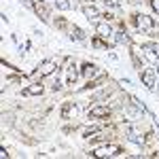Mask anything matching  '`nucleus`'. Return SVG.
<instances>
[{"label":"nucleus","mask_w":159,"mask_h":159,"mask_svg":"<svg viewBox=\"0 0 159 159\" xmlns=\"http://www.w3.org/2000/svg\"><path fill=\"white\" fill-rule=\"evenodd\" d=\"M53 2H55V7H57L60 11H68V9H70V2H68V0H53Z\"/></svg>","instance_id":"nucleus-15"},{"label":"nucleus","mask_w":159,"mask_h":159,"mask_svg":"<svg viewBox=\"0 0 159 159\" xmlns=\"http://www.w3.org/2000/svg\"><path fill=\"white\" fill-rule=\"evenodd\" d=\"M151 7H153V9L159 13V0H151Z\"/></svg>","instance_id":"nucleus-20"},{"label":"nucleus","mask_w":159,"mask_h":159,"mask_svg":"<svg viewBox=\"0 0 159 159\" xmlns=\"http://www.w3.org/2000/svg\"><path fill=\"white\" fill-rule=\"evenodd\" d=\"M140 79H142L144 87H147V89H151V91H153V89H155V85H157V83H155V79H157L155 70H142V72H140Z\"/></svg>","instance_id":"nucleus-2"},{"label":"nucleus","mask_w":159,"mask_h":159,"mask_svg":"<svg viewBox=\"0 0 159 159\" xmlns=\"http://www.w3.org/2000/svg\"><path fill=\"white\" fill-rule=\"evenodd\" d=\"M83 13H85V17H87V19H96V17L100 15L98 9H96L93 4H85V7H83Z\"/></svg>","instance_id":"nucleus-9"},{"label":"nucleus","mask_w":159,"mask_h":159,"mask_svg":"<svg viewBox=\"0 0 159 159\" xmlns=\"http://www.w3.org/2000/svg\"><path fill=\"white\" fill-rule=\"evenodd\" d=\"M76 76H79V72L74 70V66H70V68L66 70V81H68V83H74V81H76Z\"/></svg>","instance_id":"nucleus-13"},{"label":"nucleus","mask_w":159,"mask_h":159,"mask_svg":"<svg viewBox=\"0 0 159 159\" xmlns=\"http://www.w3.org/2000/svg\"><path fill=\"white\" fill-rule=\"evenodd\" d=\"M136 21H138V28H142V30H155V19L153 17H148V15H136Z\"/></svg>","instance_id":"nucleus-3"},{"label":"nucleus","mask_w":159,"mask_h":159,"mask_svg":"<svg viewBox=\"0 0 159 159\" xmlns=\"http://www.w3.org/2000/svg\"><path fill=\"white\" fill-rule=\"evenodd\" d=\"M157 93H159V87H157Z\"/></svg>","instance_id":"nucleus-22"},{"label":"nucleus","mask_w":159,"mask_h":159,"mask_svg":"<svg viewBox=\"0 0 159 159\" xmlns=\"http://www.w3.org/2000/svg\"><path fill=\"white\" fill-rule=\"evenodd\" d=\"M110 110L106 108V106H93V108L89 110V117L91 119H100V117H108Z\"/></svg>","instance_id":"nucleus-6"},{"label":"nucleus","mask_w":159,"mask_h":159,"mask_svg":"<svg viewBox=\"0 0 159 159\" xmlns=\"http://www.w3.org/2000/svg\"><path fill=\"white\" fill-rule=\"evenodd\" d=\"M96 30H98L100 36H104V38H108V36L115 34V32H112V28H110L108 24H98V25H96Z\"/></svg>","instance_id":"nucleus-8"},{"label":"nucleus","mask_w":159,"mask_h":159,"mask_svg":"<svg viewBox=\"0 0 159 159\" xmlns=\"http://www.w3.org/2000/svg\"><path fill=\"white\" fill-rule=\"evenodd\" d=\"M40 93H43V85L40 83H34V85L24 89V96H40Z\"/></svg>","instance_id":"nucleus-7"},{"label":"nucleus","mask_w":159,"mask_h":159,"mask_svg":"<svg viewBox=\"0 0 159 159\" xmlns=\"http://www.w3.org/2000/svg\"><path fill=\"white\" fill-rule=\"evenodd\" d=\"M142 51H144V55H147V60H151V61H159V57H157V53L151 49V45H144L142 47Z\"/></svg>","instance_id":"nucleus-10"},{"label":"nucleus","mask_w":159,"mask_h":159,"mask_svg":"<svg viewBox=\"0 0 159 159\" xmlns=\"http://www.w3.org/2000/svg\"><path fill=\"white\" fill-rule=\"evenodd\" d=\"M79 115V108L74 106V102H66L61 108V119H74Z\"/></svg>","instance_id":"nucleus-4"},{"label":"nucleus","mask_w":159,"mask_h":159,"mask_svg":"<svg viewBox=\"0 0 159 159\" xmlns=\"http://www.w3.org/2000/svg\"><path fill=\"white\" fill-rule=\"evenodd\" d=\"M117 153H121V148L115 147V144H108V147H100L96 151H91L89 155H93V157H108V155H117Z\"/></svg>","instance_id":"nucleus-1"},{"label":"nucleus","mask_w":159,"mask_h":159,"mask_svg":"<svg viewBox=\"0 0 159 159\" xmlns=\"http://www.w3.org/2000/svg\"><path fill=\"white\" fill-rule=\"evenodd\" d=\"M91 45H93V47H98V49H108V45H106V43H102L100 38H93V40H91Z\"/></svg>","instance_id":"nucleus-17"},{"label":"nucleus","mask_w":159,"mask_h":159,"mask_svg":"<svg viewBox=\"0 0 159 159\" xmlns=\"http://www.w3.org/2000/svg\"><path fill=\"white\" fill-rule=\"evenodd\" d=\"M127 138H129L132 142H136V144H140V147L144 144V138H142V136H138L136 132H132V129H129V134H127Z\"/></svg>","instance_id":"nucleus-14"},{"label":"nucleus","mask_w":159,"mask_h":159,"mask_svg":"<svg viewBox=\"0 0 159 159\" xmlns=\"http://www.w3.org/2000/svg\"><path fill=\"white\" fill-rule=\"evenodd\" d=\"M83 74H85L87 79H91L96 74V66L93 64H83Z\"/></svg>","instance_id":"nucleus-12"},{"label":"nucleus","mask_w":159,"mask_h":159,"mask_svg":"<svg viewBox=\"0 0 159 159\" xmlns=\"http://www.w3.org/2000/svg\"><path fill=\"white\" fill-rule=\"evenodd\" d=\"M155 74H157V76H159V64H157V70H155Z\"/></svg>","instance_id":"nucleus-21"},{"label":"nucleus","mask_w":159,"mask_h":159,"mask_svg":"<svg viewBox=\"0 0 159 159\" xmlns=\"http://www.w3.org/2000/svg\"><path fill=\"white\" fill-rule=\"evenodd\" d=\"M106 7H121V0H104Z\"/></svg>","instance_id":"nucleus-18"},{"label":"nucleus","mask_w":159,"mask_h":159,"mask_svg":"<svg viewBox=\"0 0 159 159\" xmlns=\"http://www.w3.org/2000/svg\"><path fill=\"white\" fill-rule=\"evenodd\" d=\"M38 70H40V76H49V74H53L55 70H57V64L47 60V61H43V64L38 66Z\"/></svg>","instance_id":"nucleus-5"},{"label":"nucleus","mask_w":159,"mask_h":159,"mask_svg":"<svg viewBox=\"0 0 159 159\" xmlns=\"http://www.w3.org/2000/svg\"><path fill=\"white\" fill-rule=\"evenodd\" d=\"M148 45H151V49L155 51V53H157V57H159V45H157V43H148Z\"/></svg>","instance_id":"nucleus-19"},{"label":"nucleus","mask_w":159,"mask_h":159,"mask_svg":"<svg viewBox=\"0 0 159 159\" xmlns=\"http://www.w3.org/2000/svg\"><path fill=\"white\" fill-rule=\"evenodd\" d=\"M72 38H76V40H85V32H83L81 28H72Z\"/></svg>","instance_id":"nucleus-16"},{"label":"nucleus","mask_w":159,"mask_h":159,"mask_svg":"<svg viewBox=\"0 0 159 159\" xmlns=\"http://www.w3.org/2000/svg\"><path fill=\"white\" fill-rule=\"evenodd\" d=\"M112 38H115V43H119V45L129 43V36H127L125 32H115V34H112Z\"/></svg>","instance_id":"nucleus-11"}]
</instances>
